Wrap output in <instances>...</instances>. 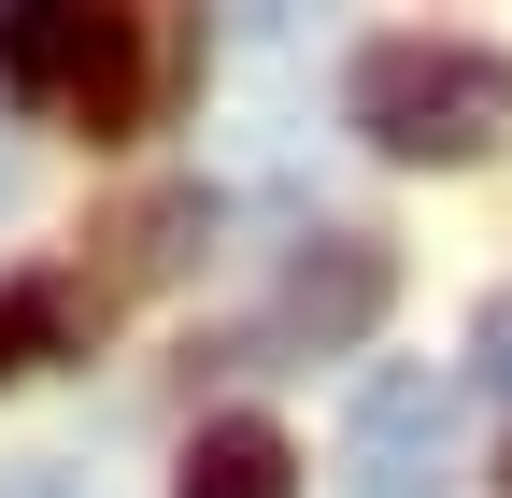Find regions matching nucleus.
<instances>
[{
    "label": "nucleus",
    "mask_w": 512,
    "mask_h": 498,
    "mask_svg": "<svg viewBox=\"0 0 512 498\" xmlns=\"http://www.w3.org/2000/svg\"><path fill=\"white\" fill-rule=\"evenodd\" d=\"M342 114L384 143V157H484L512 129V57L498 43H456V29H384L356 43V72H342Z\"/></svg>",
    "instance_id": "f257e3e1"
},
{
    "label": "nucleus",
    "mask_w": 512,
    "mask_h": 498,
    "mask_svg": "<svg viewBox=\"0 0 512 498\" xmlns=\"http://www.w3.org/2000/svg\"><path fill=\"white\" fill-rule=\"evenodd\" d=\"M456 442H470V413L441 370H370L342 399V484L356 498H456Z\"/></svg>",
    "instance_id": "f03ea898"
},
{
    "label": "nucleus",
    "mask_w": 512,
    "mask_h": 498,
    "mask_svg": "<svg viewBox=\"0 0 512 498\" xmlns=\"http://www.w3.org/2000/svg\"><path fill=\"white\" fill-rule=\"evenodd\" d=\"M0 86L15 100H72L86 129H128L143 29L128 15H57V0H0Z\"/></svg>",
    "instance_id": "7ed1b4c3"
},
{
    "label": "nucleus",
    "mask_w": 512,
    "mask_h": 498,
    "mask_svg": "<svg viewBox=\"0 0 512 498\" xmlns=\"http://www.w3.org/2000/svg\"><path fill=\"white\" fill-rule=\"evenodd\" d=\"M370 314H384V242H356V228H328V242L285 271V299H271V328L313 342V356H342Z\"/></svg>",
    "instance_id": "20e7f679"
},
{
    "label": "nucleus",
    "mask_w": 512,
    "mask_h": 498,
    "mask_svg": "<svg viewBox=\"0 0 512 498\" xmlns=\"http://www.w3.org/2000/svg\"><path fill=\"white\" fill-rule=\"evenodd\" d=\"M171 498H299V456H285V427H271V413H214L200 442H185Z\"/></svg>",
    "instance_id": "39448f33"
},
{
    "label": "nucleus",
    "mask_w": 512,
    "mask_h": 498,
    "mask_svg": "<svg viewBox=\"0 0 512 498\" xmlns=\"http://www.w3.org/2000/svg\"><path fill=\"white\" fill-rule=\"evenodd\" d=\"M57 328H72V285H0V385H15V370H43L57 356Z\"/></svg>",
    "instance_id": "423d86ee"
},
{
    "label": "nucleus",
    "mask_w": 512,
    "mask_h": 498,
    "mask_svg": "<svg viewBox=\"0 0 512 498\" xmlns=\"http://www.w3.org/2000/svg\"><path fill=\"white\" fill-rule=\"evenodd\" d=\"M470 385H484V399H512V285L484 299V328H470Z\"/></svg>",
    "instance_id": "0eeeda50"
},
{
    "label": "nucleus",
    "mask_w": 512,
    "mask_h": 498,
    "mask_svg": "<svg viewBox=\"0 0 512 498\" xmlns=\"http://www.w3.org/2000/svg\"><path fill=\"white\" fill-rule=\"evenodd\" d=\"M0 498H86V470H43L29 456V470H0Z\"/></svg>",
    "instance_id": "6e6552de"
},
{
    "label": "nucleus",
    "mask_w": 512,
    "mask_h": 498,
    "mask_svg": "<svg viewBox=\"0 0 512 498\" xmlns=\"http://www.w3.org/2000/svg\"><path fill=\"white\" fill-rule=\"evenodd\" d=\"M0 200H15V157H0Z\"/></svg>",
    "instance_id": "1a4fd4ad"
}]
</instances>
